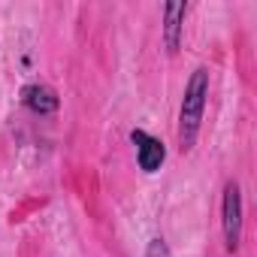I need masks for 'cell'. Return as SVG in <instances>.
I'll return each mask as SVG.
<instances>
[{
    "label": "cell",
    "instance_id": "obj_2",
    "mask_svg": "<svg viewBox=\"0 0 257 257\" xmlns=\"http://www.w3.org/2000/svg\"><path fill=\"white\" fill-rule=\"evenodd\" d=\"M221 224H224V242L227 251L239 248V233H242V194L236 182H227L224 188V206H221Z\"/></svg>",
    "mask_w": 257,
    "mask_h": 257
},
{
    "label": "cell",
    "instance_id": "obj_5",
    "mask_svg": "<svg viewBox=\"0 0 257 257\" xmlns=\"http://www.w3.org/2000/svg\"><path fill=\"white\" fill-rule=\"evenodd\" d=\"M188 7L185 4H170L167 7V49L176 52L179 49V37H182V19H185Z\"/></svg>",
    "mask_w": 257,
    "mask_h": 257
},
{
    "label": "cell",
    "instance_id": "obj_1",
    "mask_svg": "<svg viewBox=\"0 0 257 257\" xmlns=\"http://www.w3.org/2000/svg\"><path fill=\"white\" fill-rule=\"evenodd\" d=\"M206 97H209V70H194L188 88H185V100H182V121H179V143L182 152H188L197 140L200 121H203V109H206Z\"/></svg>",
    "mask_w": 257,
    "mask_h": 257
},
{
    "label": "cell",
    "instance_id": "obj_4",
    "mask_svg": "<svg viewBox=\"0 0 257 257\" xmlns=\"http://www.w3.org/2000/svg\"><path fill=\"white\" fill-rule=\"evenodd\" d=\"M22 100H25L28 109H34V112H40V115H49V112L58 109V97H55V91L46 88V85H28V88L22 91Z\"/></svg>",
    "mask_w": 257,
    "mask_h": 257
},
{
    "label": "cell",
    "instance_id": "obj_3",
    "mask_svg": "<svg viewBox=\"0 0 257 257\" xmlns=\"http://www.w3.org/2000/svg\"><path fill=\"white\" fill-rule=\"evenodd\" d=\"M131 140L137 143V158H140V167H143L146 173H158V170H161V164H164V158H167L164 146H161L155 137L143 134V131H134V134H131Z\"/></svg>",
    "mask_w": 257,
    "mask_h": 257
}]
</instances>
